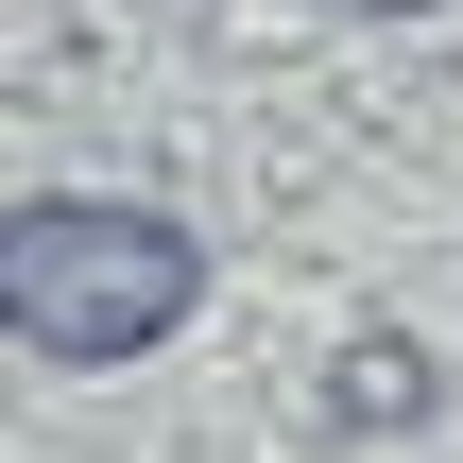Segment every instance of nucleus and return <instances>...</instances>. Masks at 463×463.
<instances>
[{
	"mask_svg": "<svg viewBox=\"0 0 463 463\" xmlns=\"http://www.w3.org/2000/svg\"><path fill=\"white\" fill-rule=\"evenodd\" d=\"M326 17H430V0H326Z\"/></svg>",
	"mask_w": 463,
	"mask_h": 463,
	"instance_id": "obj_2",
	"label": "nucleus"
},
{
	"mask_svg": "<svg viewBox=\"0 0 463 463\" xmlns=\"http://www.w3.org/2000/svg\"><path fill=\"white\" fill-rule=\"evenodd\" d=\"M206 309V241L172 223V206H137V189H17V223H0V326L34 344V361H155L172 326Z\"/></svg>",
	"mask_w": 463,
	"mask_h": 463,
	"instance_id": "obj_1",
	"label": "nucleus"
}]
</instances>
